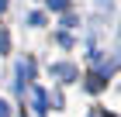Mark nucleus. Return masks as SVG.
Returning <instances> with one entry per match:
<instances>
[{"label":"nucleus","mask_w":121,"mask_h":117,"mask_svg":"<svg viewBox=\"0 0 121 117\" xmlns=\"http://www.w3.org/2000/svg\"><path fill=\"white\" fill-rule=\"evenodd\" d=\"M93 117H104V114H100V110H93Z\"/></svg>","instance_id":"6e6552de"},{"label":"nucleus","mask_w":121,"mask_h":117,"mask_svg":"<svg viewBox=\"0 0 121 117\" xmlns=\"http://www.w3.org/2000/svg\"><path fill=\"white\" fill-rule=\"evenodd\" d=\"M52 76H62V79L69 83V79H76V69H73V65H66V62H62V65H52Z\"/></svg>","instance_id":"f257e3e1"},{"label":"nucleus","mask_w":121,"mask_h":117,"mask_svg":"<svg viewBox=\"0 0 121 117\" xmlns=\"http://www.w3.org/2000/svg\"><path fill=\"white\" fill-rule=\"evenodd\" d=\"M86 90H90V93L104 90V79H100V76H90V79H86Z\"/></svg>","instance_id":"f03ea898"},{"label":"nucleus","mask_w":121,"mask_h":117,"mask_svg":"<svg viewBox=\"0 0 121 117\" xmlns=\"http://www.w3.org/2000/svg\"><path fill=\"white\" fill-rule=\"evenodd\" d=\"M45 107H48V97L42 90H35V110H45Z\"/></svg>","instance_id":"7ed1b4c3"},{"label":"nucleus","mask_w":121,"mask_h":117,"mask_svg":"<svg viewBox=\"0 0 121 117\" xmlns=\"http://www.w3.org/2000/svg\"><path fill=\"white\" fill-rule=\"evenodd\" d=\"M45 4H48L52 10H66V7H69V0H45Z\"/></svg>","instance_id":"20e7f679"},{"label":"nucleus","mask_w":121,"mask_h":117,"mask_svg":"<svg viewBox=\"0 0 121 117\" xmlns=\"http://www.w3.org/2000/svg\"><path fill=\"white\" fill-rule=\"evenodd\" d=\"M7 45H10V35H7V31H0V52H7Z\"/></svg>","instance_id":"39448f33"},{"label":"nucleus","mask_w":121,"mask_h":117,"mask_svg":"<svg viewBox=\"0 0 121 117\" xmlns=\"http://www.w3.org/2000/svg\"><path fill=\"white\" fill-rule=\"evenodd\" d=\"M0 117H10V103L7 100H0Z\"/></svg>","instance_id":"423d86ee"},{"label":"nucleus","mask_w":121,"mask_h":117,"mask_svg":"<svg viewBox=\"0 0 121 117\" xmlns=\"http://www.w3.org/2000/svg\"><path fill=\"white\" fill-rule=\"evenodd\" d=\"M4 10H7V0H0V14H4Z\"/></svg>","instance_id":"0eeeda50"}]
</instances>
